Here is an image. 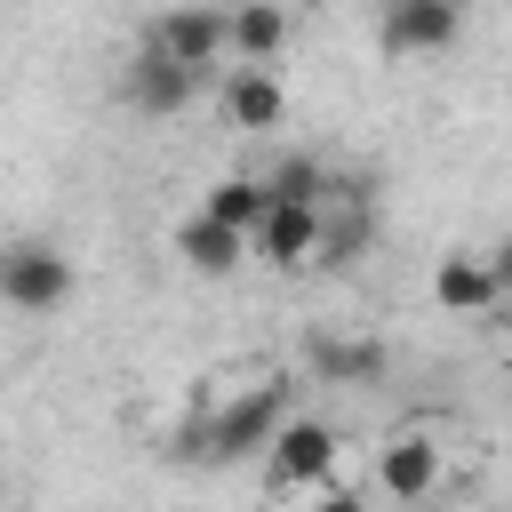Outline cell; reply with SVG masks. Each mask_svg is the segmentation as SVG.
Segmentation results:
<instances>
[{
	"label": "cell",
	"instance_id": "obj_1",
	"mask_svg": "<svg viewBox=\"0 0 512 512\" xmlns=\"http://www.w3.org/2000/svg\"><path fill=\"white\" fill-rule=\"evenodd\" d=\"M280 424H288V376H264V384L232 392L216 416H200L192 432H176V456H200V464H240L256 448L272 456Z\"/></svg>",
	"mask_w": 512,
	"mask_h": 512
},
{
	"label": "cell",
	"instance_id": "obj_2",
	"mask_svg": "<svg viewBox=\"0 0 512 512\" xmlns=\"http://www.w3.org/2000/svg\"><path fill=\"white\" fill-rule=\"evenodd\" d=\"M336 456H344L336 424H320V416H288L280 440H272V488H288V496H320V488H336Z\"/></svg>",
	"mask_w": 512,
	"mask_h": 512
},
{
	"label": "cell",
	"instance_id": "obj_3",
	"mask_svg": "<svg viewBox=\"0 0 512 512\" xmlns=\"http://www.w3.org/2000/svg\"><path fill=\"white\" fill-rule=\"evenodd\" d=\"M464 40V8L456 0H392L376 16V48L384 56H448Z\"/></svg>",
	"mask_w": 512,
	"mask_h": 512
},
{
	"label": "cell",
	"instance_id": "obj_4",
	"mask_svg": "<svg viewBox=\"0 0 512 512\" xmlns=\"http://www.w3.org/2000/svg\"><path fill=\"white\" fill-rule=\"evenodd\" d=\"M0 296H8L16 312H64V304H72V264H64V248L16 240V248L0 256Z\"/></svg>",
	"mask_w": 512,
	"mask_h": 512
},
{
	"label": "cell",
	"instance_id": "obj_5",
	"mask_svg": "<svg viewBox=\"0 0 512 512\" xmlns=\"http://www.w3.org/2000/svg\"><path fill=\"white\" fill-rule=\"evenodd\" d=\"M120 96H128L144 120H168V112H184V104L200 96V72H192V64H176L168 48H152V40H144V48L120 64Z\"/></svg>",
	"mask_w": 512,
	"mask_h": 512
},
{
	"label": "cell",
	"instance_id": "obj_6",
	"mask_svg": "<svg viewBox=\"0 0 512 512\" xmlns=\"http://www.w3.org/2000/svg\"><path fill=\"white\" fill-rule=\"evenodd\" d=\"M144 40L168 48L176 64H192V72H208L216 56H232V16L224 8H168V16H152Z\"/></svg>",
	"mask_w": 512,
	"mask_h": 512
},
{
	"label": "cell",
	"instance_id": "obj_7",
	"mask_svg": "<svg viewBox=\"0 0 512 512\" xmlns=\"http://www.w3.org/2000/svg\"><path fill=\"white\" fill-rule=\"evenodd\" d=\"M320 248H328V208H280L272 200V216L256 232V256L272 272H304V264H320Z\"/></svg>",
	"mask_w": 512,
	"mask_h": 512
},
{
	"label": "cell",
	"instance_id": "obj_8",
	"mask_svg": "<svg viewBox=\"0 0 512 512\" xmlns=\"http://www.w3.org/2000/svg\"><path fill=\"white\" fill-rule=\"evenodd\" d=\"M376 488H384L392 504H424V496L440 488V448H432V432H392V440L376 448Z\"/></svg>",
	"mask_w": 512,
	"mask_h": 512
},
{
	"label": "cell",
	"instance_id": "obj_9",
	"mask_svg": "<svg viewBox=\"0 0 512 512\" xmlns=\"http://www.w3.org/2000/svg\"><path fill=\"white\" fill-rule=\"evenodd\" d=\"M224 120H232L240 136H264V128H280V120H288V96H280V80H272V72H256V64H232V80H224Z\"/></svg>",
	"mask_w": 512,
	"mask_h": 512
},
{
	"label": "cell",
	"instance_id": "obj_10",
	"mask_svg": "<svg viewBox=\"0 0 512 512\" xmlns=\"http://www.w3.org/2000/svg\"><path fill=\"white\" fill-rule=\"evenodd\" d=\"M256 240L248 232H232V224H216V216H184L176 224V256L200 272V280H224V272H240V256H248Z\"/></svg>",
	"mask_w": 512,
	"mask_h": 512
},
{
	"label": "cell",
	"instance_id": "obj_11",
	"mask_svg": "<svg viewBox=\"0 0 512 512\" xmlns=\"http://www.w3.org/2000/svg\"><path fill=\"white\" fill-rule=\"evenodd\" d=\"M200 216H216V224H232V232H264V216H272V184L264 176H216L208 192H200Z\"/></svg>",
	"mask_w": 512,
	"mask_h": 512
},
{
	"label": "cell",
	"instance_id": "obj_12",
	"mask_svg": "<svg viewBox=\"0 0 512 512\" xmlns=\"http://www.w3.org/2000/svg\"><path fill=\"white\" fill-rule=\"evenodd\" d=\"M432 296H440L448 312H488V304H504V288H496V264H488V256H440Z\"/></svg>",
	"mask_w": 512,
	"mask_h": 512
},
{
	"label": "cell",
	"instance_id": "obj_13",
	"mask_svg": "<svg viewBox=\"0 0 512 512\" xmlns=\"http://www.w3.org/2000/svg\"><path fill=\"white\" fill-rule=\"evenodd\" d=\"M312 368H320V384H376L384 376V344H368V336H312Z\"/></svg>",
	"mask_w": 512,
	"mask_h": 512
},
{
	"label": "cell",
	"instance_id": "obj_14",
	"mask_svg": "<svg viewBox=\"0 0 512 512\" xmlns=\"http://www.w3.org/2000/svg\"><path fill=\"white\" fill-rule=\"evenodd\" d=\"M288 48V8H272V0H256V8H232V56L240 64H272Z\"/></svg>",
	"mask_w": 512,
	"mask_h": 512
},
{
	"label": "cell",
	"instance_id": "obj_15",
	"mask_svg": "<svg viewBox=\"0 0 512 512\" xmlns=\"http://www.w3.org/2000/svg\"><path fill=\"white\" fill-rule=\"evenodd\" d=\"M264 184H272L280 208H328V200H336V176H328L312 152H288L280 168H264Z\"/></svg>",
	"mask_w": 512,
	"mask_h": 512
},
{
	"label": "cell",
	"instance_id": "obj_16",
	"mask_svg": "<svg viewBox=\"0 0 512 512\" xmlns=\"http://www.w3.org/2000/svg\"><path fill=\"white\" fill-rule=\"evenodd\" d=\"M312 512H368V496H360V488H320Z\"/></svg>",
	"mask_w": 512,
	"mask_h": 512
}]
</instances>
